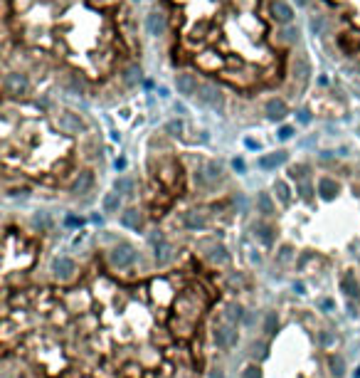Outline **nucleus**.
I'll return each instance as SVG.
<instances>
[{
	"mask_svg": "<svg viewBox=\"0 0 360 378\" xmlns=\"http://www.w3.org/2000/svg\"><path fill=\"white\" fill-rule=\"evenodd\" d=\"M158 183L166 185L168 191H180L183 185V168L175 159H163L161 163H158Z\"/></svg>",
	"mask_w": 360,
	"mask_h": 378,
	"instance_id": "f257e3e1",
	"label": "nucleus"
},
{
	"mask_svg": "<svg viewBox=\"0 0 360 378\" xmlns=\"http://www.w3.org/2000/svg\"><path fill=\"white\" fill-rule=\"evenodd\" d=\"M133 262H136V250H133V245L118 242L116 247H111V252H109V264H111V270H129Z\"/></svg>",
	"mask_w": 360,
	"mask_h": 378,
	"instance_id": "f03ea898",
	"label": "nucleus"
},
{
	"mask_svg": "<svg viewBox=\"0 0 360 378\" xmlns=\"http://www.w3.org/2000/svg\"><path fill=\"white\" fill-rule=\"evenodd\" d=\"M62 299L69 314H87L92 307V297L87 294V289H69L67 294H62Z\"/></svg>",
	"mask_w": 360,
	"mask_h": 378,
	"instance_id": "7ed1b4c3",
	"label": "nucleus"
},
{
	"mask_svg": "<svg viewBox=\"0 0 360 378\" xmlns=\"http://www.w3.org/2000/svg\"><path fill=\"white\" fill-rule=\"evenodd\" d=\"M212 341H215V346L217 349H232L234 344H237V326L234 324H227V321H220V324H215V329H212Z\"/></svg>",
	"mask_w": 360,
	"mask_h": 378,
	"instance_id": "20e7f679",
	"label": "nucleus"
},
{
	"mask_svg": "<svg viewBox=\"0 0 360 378\" xmlns=\"http://www.w3.org/2000/svg\"><path fill=\"white\" fill-rule=\"evenodd\" d=\"M197 250H208L205 257H208L212 264H217V267H225V264H229V252H227V247L220 245L217 240H200V242H197Z\"/></svg>",
	"mask_w": 360,
	"mask_h": 378,
	"instance_id": "39448f33",
	"label": "nucleus"
},
{
	"mask_svg": "<svg viewBox=\"0 0 360 378\" xmlns=\"http://www.w3.org/2000/svg\"><path fill=\"white\" fill-rule=\"evenodd\" d=\"M57 129L64 134V136H76L84 131V121L79 114H74V111H59L57 114Z\"/></svg>",
	"mask_w": 360,
	"mask_h": 378,
	"instance_id": "423d86ee",
	"label": "nucleus"
},
{
	"mask_svg": "<svg viewBox=\"0 0 360 378\" xmlns=\"http://www.w3.org/2000/svg\"><path fill=\"white\" fill-rule=\"evenodd\" d=\"M148 242H151V247H153V255H155V262H158V264H166V262L173 257V245L166 240L163 233H153V235L148 238Z\"/></svg>",
	"mask_w": 360,
	"mask_h": 378,
	"instance_id": "0eeeda50",
	"label": "nucleus"
},
{
	"mask_svg": "<svg viewBox=\"0 0 360 378\" xmlns=\"http://www.w3.org/2000/svg\"><path fill=\"white\" fill-rule=\"evenodd\" d=\"M52 275H55L59 282L74 279V275H76L74 259H69V257H55V259H52Z\"/></svg>",
	"mask_w": 360,
	"mask_h": 378,
	"instance_id": "6e6552de",
	"label": "nucleus"
},
{
	"mask_svg": "<svg viewBox=\"0 0 360 378\" xmlns=\"http://www.w3.org/2000/svg\"><path fill=\"white\" fill-rule=\"evenodd\" d=\"M3 87H5V94H8V97H22V94L27 92L30 84H27V77H25V74L10 72V74H5Z\"/></svg>",
	"mask_w": 360,
	"mask_h": 378,
	"instance_id": "1a4fd4ad",
	"label": "nucleus"
},
{
	"mask_svg": "<svg viewBox=\"0 0 360 378\" xmlns=\"http://www.w3.org/2000/svg\"><path fill=\"white\" fill-rule=\"evenodd\" d=\"M208 225H210V220H208V213H203V210H188V213H183V228L185 230L200 233V230H205Z\"/></svg>",
	"mask_w": 360,
	"mask_h": 378,
	"instance_id": "9d476101",
	"label": "nucleus"
},
{
	"mask_svg": "<svg viewBox=\"0 0 360 378\" xmlns=\"http://www.w3.org/2000/svg\"><path fill=\"white\" fill-rule=\"evenodd\" d=\"M197 99L203 104H208V106H212V109H222V94H220V89L215 84H200Z\"/></svg>",
	"mask_w": 360,
	"mask_h": 378,
	"instance_id": "9b49d317",
	"label": "nucleus"
},
{
	"mask_svg": "<svg viewBox=\"0 0 360 378\" xmlns=\"http://www.w3.org/2000/svg\"><path fill=\"white\" fill-rule=\"evenodd\" d=\"M92 185H94V173H92V171H79L76 178H74L72 185H69V191H72L74 196H82V193H89V191H92Z\"/></svg>",
	"mask_w": 360,
	"mask_h": 378,
	"instance_id": "f8f14e48",
	"label": "nucleus"
},
{
	"mask_svg": "<svg viewBox=\"0 0 360 378\" xmlns=\"http://www.w3.org/2000/svg\"><path fill=\"white\" fill-rule=\"evenodd\" d=\"M175 87H178V92L185 94V97L197 94V89H200V84H197V80L192 77V74H178V77H175Z\"/></svg>",
	"mask_w": 360,
	"mask_h": 378,
	"instance_id": "ddd939ff",
	"label": "nucleus"
},
{
	"mask_svg": "<svg viewBox=\"0 0 360 378\" xmlns=\"http://www.w3.org/2000/svg\"><path fill=\"white\" fill-rule=\"evenodd\" d=\"M121 225L129 228V230H141L143 228V218H141V213L136 208H126L121 213Z\"/></svg>",
	"mask_w": 360,
	"mask_h": 378,
	"instance_id": "4468645a",
	"label": "nucleus"
},
{
	"mask_svg": "<svg viewBox=\"0 0 360 378\" xmlns=\"http://www.w3.org/2000/svg\"><path fill=\"white\" fill-rule=\"evenodd\" d=\"M271 13H274V18L279 22H291V18H294L291 8L284 3V0H274V3H271Z\"/></svg>",
	"mask_w": 360,
	"mask_h": 378,
	"instance_id": "2eb2a0df",
	"label": "nucleus"
},
{
	"mask_svg": "<svg viewBox=\"0 0 360 378\" xmlns=\"http://www.w3.org/2000/svg\"><path fill=\"white\" fill-rule=\"evenodd\" d=\"M242 317H245V312H242V307L239 304H234V301H229V304L225 307V312H222V321H227V324H239L242 321Z\"/></svg>",
	"mask_w": 360,
	"mask_h": 378,
	"instance_id": "dca6fc26",
	"label": "nucleus"
},
{
	"mask_svg": "<svg viewBox=\"0 0 360 378\" xmlns=\"http://www.w3.org/2000/svg\"><path fill=\"white\" fill-rule=\"evenodd\" d=\"M266 117H269V119H284V117H286V104H284V99H269V101H266Z\"/></svg>",
	"mask_w": 360,
	"mask_h": 378,
	"instance_id": "f3484780",
	"label": "nucleus"
},
{
	"mask_svg": "<svg viewBox=\"0 0 360 378\" xmlns=\"http://www.w3.org/2000/svg\"><path fill=\"white\" fill-rule=\"evenodd\" d=\"M341 289H343L348 297H358V294H360V284H358V279H355L353 272H345V275L341 277Z\"/></svg>",
	"mask_w": 360,
	"mask_h": 378,
	"instance_id": "a211bd4d",
	"label": "nucleus"
},
{
	"mask_svg": "<svg viewBox=\"0 0 360 378\" xmlns=\"http://www.w3.org/2000/svg\"><path fill=\"white\" fill-rule=\"evenodd\" d=\"M203 173H205L208 185H212V183H217V180L222 178V166H220V163H215V161H205Z\"/></svg>",
	"mask_w": 360,
	"mask_h": 378,
	"instance_id": "6ab92c4d",
	"label": "nucleus"
},
{
	"mask_svg": "<svg viewBox=\"0 0 360 378\" xmlns=\"http://www.w3.org/2000/svg\"><path fill=\"white\" fill-rule=\"evenodd\" d=\"M284 161H286V151H276V154H271V156L259 159V166L266 168V171H271V168H276V166H282Z\"/></svg>",
	"mask_w": 360,
	"mask_h": 378,
	"instance_id": "aec40b11",
	"label": "nucleus"
},
{
	"mask_svg": "<svg viewBox=\"0 0 360 378\" xmlns=\"http://www.w3.org/2000/svg\"><path fill=\"white\" fill-rule=\"evenodd\" d=\"M101 205H104V213H106V215L118 213V208H121V193H106Z\"/></svg>",
	"mask_w": 360,
	"mask_h": 378,
	"instance_id": "412c9836",
	"label": "nucleus"
},
{
	"mask_svg": "<svg viewBox=\"0 0 360 378\" xmlns=\"http://www.w3.org/2000/svg\"><path fill=\"white\" fill-rule=\"evenodd\" d=\"M166 30V18L161 13H151L148 15V32L151 35H161Z\"/></svg>",
	"mask_w": 360,
	"mask_h": 378,
	"instance_id": "4be33fe9",
	"label": "nucleus"
},
{
	"mask_svg": "<svg viewBox=\"0 0 360 378\" xmlns=\"http://www.w3.org/2000/svg\"><path fill=\"white\" fill-rule=\"evenodd\" d=\"M318 191H321V196L323 198H333L336 193H338V183L333 180V178H321V180H318Z\"/></svg>",
	"mask_w": 360,
	"mask_h": 378,
	"instance_id": "5701e85b",
	"label": "nucleus"
},
{
	"mask_svg": "<svg viewBox=\"0 0 360 378\" xmlns=\"http://www.w3.org/2000/svg\"><path fill=\"white\" fill-rule=\"evenodd\" d=\"M254 235L264 242V245H271L274 242V235H271V228L266 222H254Z\"/></svg>",
	"mask_w": 360,
	"mask_h": 378,
	"instance_id": "b1692460",
	"label": "nucleus"
},
{
	"mask_svg": "<svg viewBox=\"0 0 360 378\" xmlns=\"http://www.w3.org/2000/svg\"><path fill=\"white\" fill-rule=\"evenodd\" d=\"M264 334L266 336H274L276 331H279V314L276 312H266V317H264Z\"/></svg>",
	"mask_w": 360,
	"mask_h": 378,
	"instance_id": "393cba45",
	"label": "nucleus"
},
{
	"mask_svg": "<svg viewBox=\"0 0 360 378\" xmlns=\"http://www.w3.org/2000/svg\"><path fill=\"white\" fill-rule=\"evenodd\" d=\"M257 205H259V213H262L264 218H269V215L274 213V203H271V196H269V193H259V196H257Z\"/></svg>",
	"mask_w": 360,
	"mask_h": 378,
	"instance_id": "a878e982",
	"label": "nucleus"
},
{
	"mask_svg": "<svg viewBox=\"0 0 360 378\" xmlns=\"http://www.w3.org/2000/svg\"><path fill=\"white\" fill-rule=\"evenodd\" d=\"M328 368H331V373H333L336 378H341V376L345 373V358L338 356V354H333V356L328 358Z\"/></svg>",
	"mask_w": 360,
	"mask_h": 378,
	"instance_id": "bb28decb",
	"label": "nucleus"
},
{
	"mask_svg": "<svg viewBox=\"0 0 360 378\" xmlns=\"http://www.w3.org/2000/svg\"><path fill=\"white\" fill-rule=\"evenodd\" d=\"M116 191L121 193V196H133L136 183H133L131 178H126V176H124V178H118V180H116Z\"/></svg>",
	"mask_w": 360,
	"mask_h": 378,
	"instance_id": "cd10ccee",
	"label": "nucleus"
},
{
	"mask_svg": "<svg viewBox=\"0 0 360 378\" xmlns=\"http://www.w3.org/2000/svg\"><path fill=\"white\" fill-rule=\"evenodd\" d=\"M274 191H276L279 200H282L284 205H289V203H291V191H289V185H286L284 180H276V183H274Z\"/></svg>",
	"mask_w": 360,
	"mask_h": 378,
	"instance_id": "c85d7f7f",
	"label": "nucleus"
},
{
	"mask_svg": "<svg viewBox=\"0 0 360 378\" xmlns=\"http://www.w3.org/2000/svg\"><path fill=\"white\" fill-rule=\"evenodd\" d=\"M338 45H341L345 52L353 55L355 47H358V37H355V35H341V37H338Z\"/></svg>",
	"mask_w": 360,
	"mask_h": 378,
	"instance_id": "c756f323",
	"label": "nucleus"
},
{
	"mask_svg": "<svg viewBox=\"0 0 360 378\" xmlns=\"http://www.w3.org/2000/svg\"><path fill=\"white\" fill-rule=\"evenodd\" d=\"M138 67H129L126 72H124V82H126V87H131V84H136V80H138Z\"/></svg>",
	"mask_w": 360,
	"mask_h": 378,
	"instance_id": "7c9ffc66",
	"label": "nucleus"
},
{
	"mask_svg": "<svg viewBox=\"0 0 360 378\" xmlns=\"http://www.w3.org/2000/svg\"><path fill=\"white\" fill-rule=\"evenodd\" d=\"M242 378H262V371H259V366H257V363H249V366H245V371H242Z\"/></svg>",
	"mask_w": 360,
	"mask_h": 378,
	"instance_id": "2f4dec72",
	"label": "nucleus"
},
{
	"mask_svg": "<svg viewBox=\"0 0 360 378\" xmlns=\"http://www.w3.org/2000/svg\"><path fill=\"white\" fill-rule=\"evenodd\" d=\"M166 131H168L171 136H178V134L183 131V121H175V119L168 121V124H166Z\"/></svg>",
	"mask_w": 360,
	"mask_h": 378,
	"instance_id": "473e14b6",
	"label": "nucleus"
},
{
	"mask_svg": "<svg viewBox=\"0 0 360 378\" xmlns=\"http://www.w3.org/2000/svg\"><path fill=\"white\" fill-rule=\"evenodd\" d=\"M303 171H308V166H291V171H289V173H291V178H294V180H303V176H306Z\"/></svg>",
	"mask_w": 360,
	"mask_h": 378,
	"instance_id": "72a5a7b5",
	"label": "nucleus"
},
{
	"mask_svg": "<svg viewBox=\"0 0 360 378\" xmlns=\"http://www.w3.org/2000/svg\"><path fill=\"white\" fill-rule=\"evenodd\" d=\"M32 222L37 225V228H42V230H47V228H50V220H47L45 215H35V218H32Z\"/></svg>",
	"mask_w": 360,
	"mask_h": 378,
	"instance_id": "f704fd0d",
	"label": "nucleus"
},
{
	"mask_svg": "<svg viewBox=\"0 0 360 378\" xmlns=\"http://www.w3.org/2000/svg\"><path fill=\"white\" fill-rule=\"evenodd\" d=\"M318 341H321V346H331L333 344V336L328 331H318Z\"/></svg>",
	"mask_w": 360,
	"mask_h": 378,
	"instance_id": "c9c22d12",
	"label": "nucleus"
},
{
	"mask_svg": "<svg viewBox=\"0 0 360 378\" xmlns=\"http://www.w3.org/2000/svg\"><path fill=\"white\" fill-rule=\"evenodd\" d=\"M291 136H294V129H291V126H282V129H279V139L286 141V139H291Z\"/></svg>",
	"mask_w": 360,
	"mask_h": 378,
	"instance_id": "e433bc0d",
	"label": "nucleus"
},
{
	"mask_svg": "<svg viewBox=\"0 0 360 378\" xmlns=\"http://www.w3.org/2000/svg\"><path fill=\"white\" fill-rule=\"evenodd\" d=\"M311 27H313L316 32H321V30H323V20H321V18H313V20H311Z\"/></svg>",
	"mask_w": 360,
	"mask_h": 378,
	"instance_id": "4c0bfd02",
	"label": "nucleus"
},
{
	"mask_svg": "<svg viewBox=\"0 0 360 378\" xmlns=\"http://www.w3.org/2000/svg\"><path fill=\"white\" fill-rule=\"evenodd\" d=\"M279 257H282V259H289V257H291V247H284V250H282V255H279Z\"/></svg>",
	"mask_w": 360,
	"mask_h": 378,
	"instance_id": "58836bf2",
	"label": "nucleus"
},
{
	"mask_svg": "<svg viewBox=\"0 0 360 378\" xmlns=\"http://www.w3.org/2000/svg\"><path fill=\"white\" fill-rule=\"evenodd\" d=\"M210 378H225V371H220V368H215V371L210 373Z\"/></svg>",
	"mask_w": 360,
	"mask_h": 378,
	"instance_id": "ea45409f",
	"label": "nucleus"
},
{
	"mask_svg": "<svg viewBox=\"0 0 360 378\" xmlns=\"http://www.w3.org/2000/svg\"><path fill=\"white\" fill-rule=\"evenodd\" d=\"M232 166H234V171H245V161H234Z\"/></svg>",
	"mask_w": 360,
	"mask_h": 378,
	"instance_id": "a19ab883",
	"label": "nucleus"
},
{
	"mask_svg": "<svg viewBox=\"0 0 360 378\" xmlns=\"http://www.w3.org/2000/svg\"><path fill=\"white\" fill-rule=\"evenodd\" d=\"M301 196H303V198L311 196V188H308V185H301Z\"/></svg>",
	"mask_w": 360,
	"mask_h": 378,
	"instance_id": "79ce46f5",
	"label": "nucleus"
},
{
	"mask_svg": "<svg viewBox=\"0 0 360 378\" xmlns=\"http://www.w3.org/2000/svg\"><path fill=\"white\" fill-rule=\"evenodd\" d=\"M299 119H301L303 124H308V121H311V117H308V111H301V117H299Z\"/></svg>",
	"mask_w": 360,
	"mask_h": 378,
	"instance_id": "37998d69",
	"label": "nucleus"
},
{
	"mask_svg": "<svg viewBox=\"0 0 360 378\" xmlns=\"http://www.w3.org/2000/svg\"><path fill=\"white\" fill-rule=\"evenodd\" d=\"M67 222L69 225H82V220H79V218H67Z\"/></svg>",
	"mask_w": 360,
	"mask_h": 378,
	"instance_id": "c03bdc74",
	"label": "nucleus"
},
{
	"mask_svg": "<svg viewBox=\"0 0 360 378\" xmlns=\"http://www.w3.org/2000/svg\"><path fill=\"white\" fill-rule=\"evenodd\" d=\"M353 376H355V378H360V368H355V373H353Z\"/></svg>",
	"mask_w": 360,
	"mask_h": 378,
	"instance_id": "a18cd8bd",
	"label": "nucleus"
},
{
	"mask_svg": "<svg viewBox=\"0 0 360 378\" xmlns=\"http://www.w3.org/2000/svg\"><path fill=\"white\" fill-rule=\"evenodd\" d=\"M296 3H299V5H306V3H308V0H296Z\"/></svg>",
	"mask_w": 360,
	"mask_h": 378,
	"instance_id": "49530a36",
	"label": "nucleus"
}]
</instances>
